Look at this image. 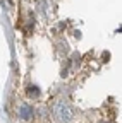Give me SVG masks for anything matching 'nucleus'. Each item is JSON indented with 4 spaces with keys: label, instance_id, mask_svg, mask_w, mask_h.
<instances>
[{
    "label": "nucleus",
    "instance_id": "1",
    "mask_svg": "<svg viewBox=\"0 0 122 123\" xmlns=\"http://www.w3.org/2000/svg\"><path fill=\"white\" fill-rule=\"evenodd\" d=\"M53 113H55V118L60 123H69V121L74 120V110L67 103H57L55 108H53Z\"/></svg>",
    "mask_w": 122,
    "mask_h": 123
},
{
    "label": "nucleus",
    "instance_id": "2",
    "mask_svg": "<svg viewBox=\"0 0 122 123\" xmlns=\"http://www.w3.org/2000/svg\"><path fill=\"white\" fill-rule=\"evenodd\" d=\"M19 115H21L22 120H29V118L33 116V108L29 106V104H26V103H22L21 108H19Z\"/></svg>",
    "mask_w": 122,
    "mask_h": 123
},
{
    "label": "nucleus",
    "instance_id": "3",
    "mask_svg": "<svg viewBox=\"0 0 122 123\" xmlns=\"http://www.w3.org/2000/svg\"><path fill=\"white\" fill-rule=\"evenodd\" d=\"M28 94L31 96V98H36V96L40 94V91H38V87H35V86H29V87H28Z\"/></svg>",
    "mask_w": 122,
    "mask_h": 123
}]
</instances>
